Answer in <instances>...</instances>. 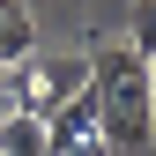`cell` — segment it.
<instances>
[{"label":"cell","mask_w":156,"mask_h":156,"mask_svg":"<svg viewBox=\"0 0 156 156\" xmlns=\"http://www.w3.org/2000/svg\"><path fill=\"white\" fill-rule=\"evenodd\" d=\"M89 89H97V141L104 149H149L156 141V104H149V60L112 37L89 52Z\"/></svg>","instance_id":"6da1fadb"},{"label":"cell","mask_w":156,"mask_h":156,"mask_svg":"<svg viewBox=\"0 0 156 156\" xmlns=\"http://www.w3.org/2000/svg\"><path fill=\"white\" fill-rule=\"evenodd\" d=\"M74 149H104L97 141V89H74L45 112V156H74Z\"/></svg>","instance_id":"7a4b0ae2"},{"label":"cell","mask_w":156,"mask_h":156,"mask_svg":"<svg viewBox=\"0 0 156 156\" xmlns=\"http://www.w3.org/2000/svg\"><path fill=\"white\" fill-rule=\"evenodd\" d=\"M30 52H37V15H30V0H0V67L30 60Z\"/></svg>","instance_id":"3957f363"},{"label":"cell","mask_w":156,"mask_h":156,"mask_svg":"<svg viewBox=\"0 0 156 156\" xmlns=\"http://www.w3.org/2000/svg\"><path fill=\"white\" fill-rule=\"evenodd\" d=\"M0 149H8V156H45V112L8 104V112H0Z\"/></svg>","instance_id":"277c9868"},{"label":"cell","mask_w":156,"mask_h":156,"mask_svg":"<svg viewBox=\"0 0 156 156\" xmlns=\"http://www.w3.org/2000/svg\"><path fill=\"white\" fill-rule=\"evenodd\" d=\"M119 37H126V45L149 60V52H156V0H134V8H126V30H119Z\"/></svg>","instance_id":"5b68a950"},{"label":"cell","mask_w":156,"mask_h":156,"mask_svg":"<svg viewBox=\"0 0 156 156\" xmlns=\"http://www.w3.org/2000/svg\"><path fill=\"white\" fill-rule=\"evenodd\" d=\"M15 104V67H0V112Z\"/></svg>","instance_id":"8992f818"},{"label":"cell","mask_w":156,"mask_h":156,"mask_svg":"<svg viewBox=\"0 0 156 156\" xmlns=\"http://www.w3.org/2000/svg\"><path fill=\"white\" fill-rule=\"evenodd\" d=\"M149 104H156V52H149Z\"/></svg>","instance_id":"52a82bcc"}]
</instances>
